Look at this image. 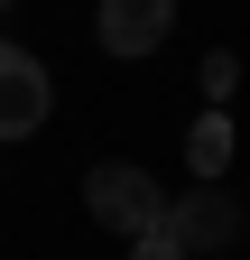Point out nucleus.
I'll return each instance as SVG.
<instances>
[{
	"instance_id": "nucleus-1",
	"label": "nucleus",
	"mask_w": 250,
	"mask_h": 260,
	"mask_svg": "<svg viewBox=\"0 0 250 260\" xmlns=\"http://www.w3.org/2000/svg\"><path fill=\"white\" fill-rule=\"evenodd\" d=\"M84 214L102 223V233L139 242V233H158V223H167V195H158V177H148V168L111 158V168H93V177H84Z\"/></svg>"
},
{
	"instance_id": "nucleus-2",
	"label": "nucleus",
	"mask_w": 250,
	"mask_h": 260,
	"mask_svg": "<svg viewBox=\"0 0 250 260\" xmlns=\"http://www.w3.org/2000/svg\"><path fill=\"white\" fill-rule=\"evenodd\" d=\"M167 242L195 260V251H232L241 242V195H223V186H195V195H176L167 205Z\"/></svg>"
},
{
	"instance_id": "nucleus-3",
	"label": "nucleus",
	"mask_w": 250,
	"mask_h": 260,
	"mask_svg": "<svg viewBox=\"0 0 250 260\" xmlns=\"http://www.w3.org/2000/svg\"><path fill=\"white\" fill-rule=\"evenodd\" d=\"M47 112H56L47 65L28 56V47H0V140H28V130H47Z\"/></svg>"
},
{
	"instance_id": "nucleus-4",
	"label": "nucleus",
	"mask_w": 250,
	"mask_h": 260,
	"mask_svg": "<svg viewBox=\"0 0 250 260\" xmlns=\"http://www.w3.org/2000/svg\"><path fill=\"white\" fill-rule=\"evenodd\" d=\"M167 28H176V0H102L93 10L102 56H148V47H167Z\"/></svg>"
},
{
	"instance_id": "nucleus-5",
	"label": "nucleus",
	"mask_w": 250,
	"mask_h": 260,
	"mask_svg": "<svg viewBox=\"0 0 250 260\" xmlns=\"http://www.w3.org/2000/svg\"><path fill=\"white\" fill-rule=\"evenodd\" d=\"M185 158H195V177L213 186V177L232 168V121H223V112H204V121H195V140H185Z\"/></svg>"
},
{
	"instance_id": "nucleus-6",
	"label": "nucleus",
	"mask_w": 250,
	"mask_h": 260,
	"mask_svg": "<svg viewBox=\"0 0 250 260\" xmlns=\"http://www.w3.org/2000/svg\"><path fill=\"white\" fill-rule=\"evenodd\" d=\"M232 75H241V65H232L223 47H213V56H204V93H213V103H223V93H232Z\"/></svg>"
},
{
	"instance_id": "nucleus-7",
	"label": "nucleus",
	"mask_w": 250,
	"mask_h": 260,
	"mask_svg": "<svg viewBox=\"0 0 250 260\" xmlns=\"http://www.w3.org/2000/svg\"><path fill=\"white\" fill-rule=\"evenodd\" d=\"M130 260H185V251L167 242V223H158V233H139V242H130Z\"/></svg>"
},
{
	"instance_id": "nucleus-8",
	"label": "nucleus",
	"mask_w": 250,
	"mask_h": 260,
	"mask_svg": "<svg viewBox=\"0 0 250 260\" xmlns=\"http://www.w3.org/2000/svg\"><path fill=\"white\" fill-rule=\"evenodd\" d=\"M0 10H10V0H0Z\"/></svg>"
}]
</instances>
